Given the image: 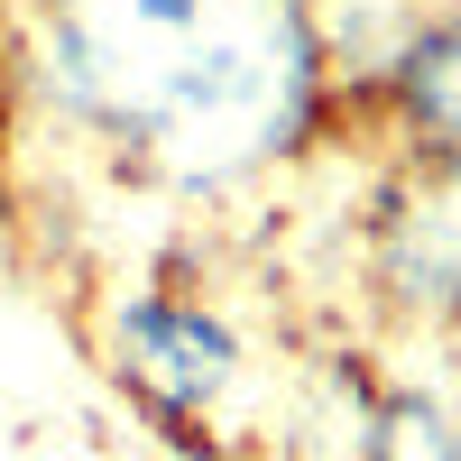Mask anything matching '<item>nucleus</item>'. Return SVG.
<instances>
[{"mask_svg": "<svg viewBox=\"0 0 461 461\" xmlns=\"http://www.w3.org/2000/svg\"><path fill=\"white\" fill-rule=\"evenodd\" d=\"M369 295L388 323L461 314V148H415V167L369 212Z\"/></svg>", "mask_w": 461, "mask_h": 461, "instance_id": "1", "label": "nucleus"}, {"mask_svg": "<svg viewBox=\"0 0 461 461\" xmlns=\"http://www.w3.org/2000/svg\"><path fill=\"white\" fill-rule=\"evenodd\" d=\"M102 332H111L121 388H139L167 425H194L203 406L230 397V378H240V332H230L212 304H194V295H121Z\"/></svg>", "mask_w": 461, "mask_h": 461, "instance_id": "2", "label": "nucleus"}, {"mask_svg": "<svg viewBox=\"0 0 461 461\" xmlns=\"http://www.w3.org/2000/svg\"><path fill=\"white\" fill-rule=\"evenodd\" d=\"M378 93H388V121L415 148H461V10L415 19L397 37V56L378 65Z\"/></svg>", "mask_w": 461, "mask_h": 461, "instance_id": "3", "label": "nucleus"}, {"mask_svg": "<svg viewBox=\"0 0 461 461\" xmlns=\"http://www.w3.org/2000/svg\"><path fill=\"white\" fill-rule=\"evenodd\" d=\"M360 461H461V406L434 388H388L360 425Z\"/></svg>", "mask_w": 461, "mask_h": 461, "instance_id": "4", "label": "nucleus"}, {"mask_svg": "<svg viewBox=\"0 0 461 461\" xmlns=\"http://www.w3.org/2000/svg\"><path fill=\"white\" fill-rule=\"evenodd\" d=\"M443 332H452V369H461V314H452V323H443Z\"/></svg>", "mask_w": 461, "mask_h": 461, "instance_id": "5", "label": "nucleus"}]
</instances>
